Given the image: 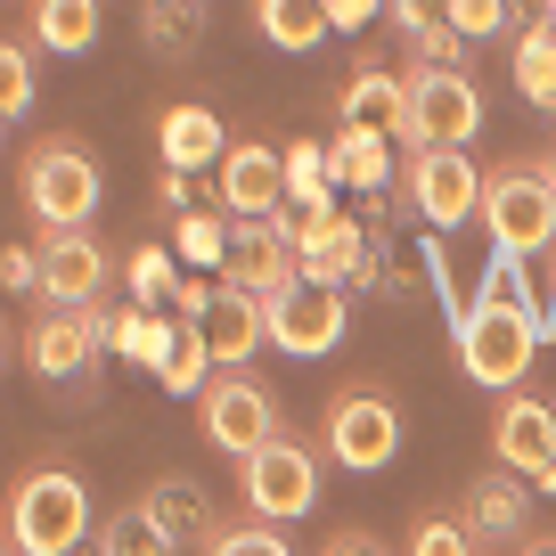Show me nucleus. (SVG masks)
Returning a JSON list of instances; mask_svg holds the SVG:
<instances>
[{
	"instance_id": "1",
	"label": "nucleus",
	"mask_w": 556,
	"mask_h": 556,
	"mask_svg": "<svg viewBox=\"0 0 556 556\" xmlns=\"http://www.w3.org/2000/svg\"><path fill=\"white\" fill-rule=\"evenodd\" d=\"M540 319H532V303L507 287V270H491L483 287H475V303L458 312V368H467L475 384H491V393H516L523 377H532V361H540Z\"/></svg>"
},
{
	"instance_id": "2",
	"label": "nucleus",
	"mask_w": 556,
	"mask_h": 556,
	"mask_svg": "<svg viewBox=\"0 0 556 556\" xmlns=\"http://www.w3.org/2000/svg\"><path fill=\"white\" fill-rule=\"evenodd\" d=\"M90 540V483L66 467H34L9 491V556H74Z\"/></svg>"
},
{
	"instance_id": "3",
	"label": "nucleus",
	"mask_w": 556,
	"mask_h": 556,
	"mask_svg": "<svg viewBox=\"0 0 556 556\" xmlns=\"http://www.w3.org/2000/svg\"><path fill=\"white\" fill-rule=\"evenodd\" d=\"M483 229L500 254H556V180L548 164H500V173L483 180Z\"/></svg>"
},
{
	"instance_id": "4",
	"label": "nucleus",
	"mask_w": 556,
	"mask_h": 556,
	"mask_svg": "<svg viewBox=\"0 0 556 556\" xmlns=\"http://www.w3.org/2000/svg\"><path fill=\"white\" fill-rule=\"evenodd\" d=\"M319 451H328L344 475H384L401 458V409H393V393H377V384H344V393L328 401Z\"/></svg>"
},
{
	"instance_id": "5",
	"label": "nucleus",
	"mask_w": 556,
	"mask_h": 556,
	"mask_svg": "<svg viewBox=\"0 0 556 556\" xmlns=\"http://www.w3.org/2000/svg\"><path fill=\"white\" fill-rule=\"evenodd\" d=\"M99 189H106L99 164H90L74 139H50V148L25 156V213H34L41 229H90Z\"/></svg>"
},
{
	"instance_id": "6",
	"label": "nucleus",
	"mask_w": 556,
	"mask_h": 556,
	"mask_svg": "<svg viewBox=\"0 0 556 556\" xmlns=\"http://www.w3.org/2000/svg\"><path fill=\"white\" fill-rule=\"evenodd\" d=\"M197 426H205V442H213V451H229V458H254V451H270V442L287 434L278 401L262 393L245 368H222V377L197 393Z\"/></svg>"
},
{
	"instance_id": "7",
	"label": "nucleus",
	"mask_w": 556,
	"mask_h": 556,
	"mask_svg": "<svg viewBox=\"0 0 556 556\" xmlns=\"http://www.w3.org/2000/svg\"><path fill=\"white\" fill-rule=\"evenodd\" d=\"M238 491H245V507H254L262 523H295V516H312L319 507V451L312 442H295V434H278L270 451H254V458H238Z\"/></svg>"
},
{
	"instance_id": "8",
	"label": "nucleus",
	"mask_w": 556,
	"mask_h": 556,
	"mask_svg": "<svg viewBox=\"0 0 556 556\" xmlns=\"http://www.w3.org/2000/svg\"><path fill=\"white\" fill-rule=\"evenodd\" d=\"M483 131V90L467 66H417L409 74V148H467Z\"/></svg>"
},
{
	"instance_id": "9",
	"label": "nucleus",
	"mask_w": 556,
	"mask_h": 556,
	"mask_svg": "<svg viewBox=\"0 0 556 556\" xmlns=\"http://www.w3.org/2000/svg\"><path fill=\"white\" fill-rule=\"evenodd\" d=\"M262 312H270V344H278V352H295V361H319V352H336V344H344L352 303H344V287L295 278V287H287V295H270Z\"/></svg>"
},
{
	"instance_id": "10",
	"label": "nucleus",
	"mask_w": 556,
	"mask_h": 556,
	"mask_svg": "<svg viewBox=\"0 0 556 556\" xmlns=\"http://www.w3.org/2000/svg\"><path fill=\"white\" fill-rule=\"evenodd\" d=\"M483 180L491 173H475L467 148H409V205L434 229L475 222V213H483Z\"/></svg>"
},
{
	"instance_id": "11",
	"label": "nucleus",
	"mask_w": 556,
	"mask_h": 556,
	"mask_svg": "<svg viewBox=\"0 0 556 556\" xmlns=\"http://www.w3.org/2000/svg\"><path fill=\"white\" fill-rule=\"evenodd\" d=\"M491 451H500L507 475L556 491V409H548V401H532V393H507L500 417H491Z\"/></svg>"
},
{
	"instance_id": "12",
	"label": "nucleus",
	"mask_w": 556,
	"mask_h": 556,
	"mask_svg": "<svg viewBox=\"0 0 556 556\" xmlns=\"http://www.w3.org/2000/svg\"><path fill=\"white\" fill-rule=\"evenodd\" d=\"M222 278L229 287H245V295H287L303 278V254H295V238L278 222H229V262H222Z\"/></svg>"
},
{
	"instance_id": "13",
	"label": "nucleus",
	"mask_w": 556,
	"mask_h": 556,
	"mask_svg": "<svg viewBox=\"0 0 556 556\" xmlns=\"http://www.w3.org/2000/svg\"><path fill=\"white\" fill-rule=\"evenodd\" d=\"M106 278H115V262H106V245L90 238V229H50V238H41V295H50L58 312L99 303Z\"/></svg>"
},
{
	"instance_id": "14",
	"label": "nucleus",
	"mask_w": 556,
	"mask_h": 556,
	"mask_svg": "<svg viewBox=\"0 0 556 556\" xmlns=\"http://www.w3.org/2000/svg\"><path fill=\"white\" fill-rule=\"evenodd\" d=\"M213 189H222L229 222H278L287 213V148H229Z\"/></svg>"
},
{
	"instance_id": "15",
	"label": "nucleus",
	"mask_w": 556,
	"mask_h": 556,
	"mask_svg": "<svg viewBox=\"0 0 556 556\" xmlns=\"http://www.w3.org/2000/svg\"><path fill=\"white\" fill-rule=\"evenodd\" d=\"M189 328L213 344L222 368H245L262 344H270V312H262V295H245V287H229V278H222V295H213V312L189 319Z\"/></svg>"
},
{
	"instance_id": "16",
	"label": "nucleus",
	"mask_w": 556,
	"mask_h": 556,
	"mask_svg": "<svg viewBox=\"0 0 556 556\" xmlns=\"http://www.w3.org/2000/svg\"><path fill=\"white\" fill-rule=\"evenodd\" d=\"M99 336H90V319L83 312H50L34 336H25V368L34 377H50V384H74V377H90L99 368Z\"/></svg>"
},
{
	"instance_id": "17",
	"label": "nucleus",
	"mask_w": 556,
	"mask_h": 556,
	"mask_svg": "<svg viewBox=\"0 0 556 556\" xmlns=\"http://www.w3.org/2000/svg\"><path fill=\"white\" fill-rule=\"evenodd\" d=\"M156 148H164V164H173V173H197V164L229 156V148H222V123H213V106H197V99L164 106V123H156Z\"/></svg>"
},
{
	"instance_id": "18",
	"label": "nucleus",
	"mask_w": 556,
	"mask_h": 556,
	"mask_svg": "<svg viewBox=\"0 0 556 556\" xmlns=\"http://www.w3.org/2000/svg\"><path fill=\"white\" fill-rule=\"evenodd\" d=\"M344 123H361V131H384V139H409V83H393V74H352L344 83Z\"/></svg>"
},
{
	"instance_id": "19",
	"label": "nucleus",
	"mask_w": 556,
	"mask_h": 556,
	"mask_svg": "<svg viewBox=\"0 0 556 556\" xmlns=\"http://www.w3.org/2000/svg\"><path fill=\"white\" fill-rule=\"evenodd\" d=\"M254 25H262V41H278V50H287V58L319 50V41L336 34L328 0H254Z\"/></svg>"
},
{
	"instance_id": "20",
	"label": "nucleus",
	"mask_w": 556,
	"mask_h": 556,
	"mask_svg": "<svg viewBox=\"0 0 556 556\" xmlns=\"http://www.w3.org/2000/svg\"><path fill=\"white\" fill-rule=\"evenodd\" d=\"M458 516H467L475 540H516L523 532V475H475Z\"/></svg>"
},
{
	"instance_id": "21",
	"label": "nucleus",
	"mask_w": 556,
	"mask_h": 556,
	"mask_svg": "<svg viewBox=\"0 0 556 556\" xmlns=\"http://www.w3.org/2000/svg\"><path fill=\"white\" fill-rule=\"evenodd\" d=\"M328 180H344V189H384V180H393V139L344 123V139L328 148Z\"/></svg>"
},
{
	"instance_id": "22",
	"label": "nucleus",
	"mask_w": 556,
	"mask_h": 556,
	"mask_svg": "<svg viewBox=\"0 0 556 556\" xmlns=\"http://www.w3.org/2000/svg\"><path fill=\"white\" fill-rule=\"evenodd\" d=\"M34 41L58 58H83L99 41V0H34Z\"/></svg>"
},
{
	"instance_id": "23",
	"label": "nucleus",
	"mask_w": 556,
	"mask_h": 556,
	"mask_svg": "<svg viewBox=\"0 0 556 556\" xmlns=\"http://www.w3.org/2000/svg\"><path fill=\"white\" fill-rule=\"evenodd\" d=\"M516 90L540 115H556V25H523L516 34Z\"/></svg>"
},
{
	"instance_id": "24",
	"label": "nucleus",
	"mask_w": 556,
	"mask_h": 556,
	"mask_svg": "<svg viewBox=\"0 0 556 556\" xmlns=\"http://www.w3.org/2000/svg\"><path fill=\"white\" fill-rule=\"evenodd\" d=\"M123 287H131L139 312L173 303V287H180V254H173V245H131V254H123Z\"/></svg>"
},
{
	"instance_id": "25",
	"label": "nucleus",
	"mask_w": 556,
	"mask_h": 556,
	"mask_svg": "<svg viewBox=\"0 0 556 556\" xmlns=\"http://www.w3.org/2000/svg\"><path fill=\"white\" fill-rule=\"evenodd\" d=\"M115 352H123L131 368H156V377H164V361L180 352V328H173V319H156V312H123Z\"/></svg>"
},
{
	"instance_id": "26",
	"label": "nucleus",
	"mask_w": 556,
	"mask_h": 556,
	"mask_svg": "<svg viewBox=\"0 0 556 556\" xmlns=\"http://www.w3.org/2000/svg\"><path fill=\"white\" fill-rule=\"evenodd\" d=\"M173 548H180V540L148 516V500L123 507V516H106V532H99V556H173Z\"/></svg>"
},
{
	"instance_id": "27",
	"label": "nucleus",
	"mask_w": 556,
	"mask_h": 556,
	"mask_svg": "<svg viewBox=\"0 0 556 556\" xmlns=\"http://www.w3.org/2000/svg\"><path fill=\"white\" fill-rule=\"evenodd\" d=\"M139 41H148V58H189L197 50V0H148Z\"/></svg>"
},
{
	"instance_id": "28",
	"label": "nucleus",
	"mask_w": 556,
	"mask_h": 556,
	"mask_svg": "<svg viewBox=\"0 0 556 556\" xmlns=\"http://www.w3.org/2000/svg\"><path fill=\"white\" fill-rule=\"evenodd\" d=\"M148 516H156L173 540H205L213 532V507L197 500V483H156L148 491Z\"/></svg>"
},
{
	"instance_id": "29",
	"label": "nucleus",
	"mask_w": 556,
	"mask_h": 556,
	"mask_svg": "<svg viewBox=\"0 0 556 556\" xmlns=\"http://www.w3.org/2000/svg\"><path fill=\"white\" fill-rule=\"evenodd\" d=\"M173 254L189 262V270H213V262H229V213H180Z\"/></svg>"
},
{
	"instance_id": "30",
	"label": "nucleus",
	"mask_w": 556,
	"mask_h": 556,
	"mask_svg": "<svg viewBox=\"0 0 556 556\" xmlns=\"http://www.w3.org/2000/svg\"><path fill=\"white\" fill-rule=\"evenodd\" d=\"M205 556H295L287 540H278V523H213L205 532Z\"/></svg>"
},
{
	"instance_id": "31",
	"label": "nucleus",
	"mask_w": 556,
	"mask_h": 556,
	"mask_svg": "<svg viewBox=\"0 0 556 556\" xmlns=\"http://www.w3.org/2000/svg\"><path fill=\"white\" fill-rule=\"evenodd\" d=\"M319 197H336L328 189V156H319V148H287V205H319Z\"/></svg>"
},
{
	"instance_id": "32",
	"label": "nucleus",
	"mask_w": 556,
	"mask_h": 556,
	"mask_svg": "<svg viewBox=\"0 0 556 556\" xmlns=\"http://www.w3.org/2000/svg\"><path fill=\"white\" fill-rule=\"evenodd\" d=\"M25 106H34V58H25L17 41H9V50H0V123L17 131V115H25Z\"/></svg>"
},
{
	"instance_id": "33",
	"label": "nucleus",
	"mask_w": 556,
	"mask_h": 556,
	"mask_svg": "<svg viewBox=\"0 0 556 556\" xmlns=\"http://www.w3.org/2000/svg\"><path fill=\"white\" fill-rule=\"evenodd\" d=\"M409 556H475L467 516H426V523L409 532Z\"/></svg>"
},
{
	"instance_id": "34",
	"label": "nucleus",
	"mask_w": 556,
	"mask_h": 556,
	"mask_svg": "<svg viewBox=\"0 0 556 556\" xmlns=\"http://www.w3.org/2000/svg\"><path fill=\"white\" fill-rule=\"evenodd\" d=\"M507 17H516L507 0H451V25H458L467 41H491V34H500Z\"/></svg>"
},
{
	"instance_id": "35",
	"label": "nucleus",
	"mask_w": 556,
	"mask_h": 556,
	"mask_svg": "<svg viewBox=\"0 0 556 556\" xmlns=\"http://www.w3.org/2000/svg\"><path fill=\"white\" fill-rule=\"evenodd\" d=\"M409 50H417V66H458V50H467V34H458V25L442 17V25H426V34H409Z\"/></svg>"
},
{
	"instance_id": "36",
	"label": "nucleus",
	"mask_w": 556,
	"mask_h": 556,
	"mask_svg": "<svg viewBox=\"0 0 556 556\" xmlns=\"http://www.w3.org/2000/svg\"><path fill=\"white\" fill-rule=\"evenodd\" d=\"M0 287L9 295H41V245H9L0 254Z\"/></svg>"
},
{
	"instance_id": "37",
	"label": "nucleus",
	"mask_w": 556,
	"mask_h": 556,
	"mask_svg": "<svg viewBox=\"0 0 556 556\" xmlns=\"http://www.w3.org/2000/svg\"><path fill=\"white\" fill-rule=\"evenodd\" d=\"M384 9H393V25H401V34H426V25H442V17H451V0H384Z\"/></svg>"
},
{
	"instance_id": "38",
	"label": "nucleus",
	"mask_w": 556,
	"mask_h": 556,
	"mask_svg": "<svg viewBox=\"0 0 556 556\" xmlns=\"http://www.w3.org/2000/svg\"><path fill=\"white\" fill-rule=\"evenodd\" d=\"M213 295H222L213 278H180V287H173V312H180V319H205V312H213Z\"/></svg>"
},
{
	"instance_id": "39",
	"label": "nucleus",
	"mask_w": 556,
	"mask_h": 556,
	"mask_svg": "<svg viewBox=\"0 0 556 556\" xmlns=\"http://www.w3.org/2000/svg\"><path fill=\"white\" fill-rule=\"evenodd\" d=\"M384 0H328V17H336V34H361L368 17H377Z\"/></svg>"
},
{
	"instance_id": "40",
	"label": "nucleus",
	"mask_w": 556,
	"mask_h": 556,
	"mask_svg": "<svg viewBox=\"0 0 556 556\" xmlns=\"http://www.w3.org/2000/svg\"><path fill=\"white\" fill-rule=\"evenodd\" d=\"M319 556H384V548H377V540H368V532H336V540H328V548H319Z\"/></svg>"
},
{
	"instance_id": "41",
	"label": "nucleus",
	"mask_w": 556,
	"mask_h": 556,
	"mask_svg": "<svg viewBox=\"0 0 556 556\" xmlns=\"http://www.w3.org/2000/svg\"><path fill=\"white\" fill-rule=\"evenodd\" d=\"M156 197H164V205H173V213H189V173H173V164H164V180H156Z\"/></svg>"
},
{
	"instance_id": "42",
	"label": "nucleus",
	"mask_w": 556,
	"mask_h": 556,
	"mask_svg": "<svg viewBox=\"0 0 556 556\" xmlns=\"http://www.w3.org/2000/svg\"><path fill=\"white\" fill-rule=\"evenodd\" d=\"M523 556H556V540H523Z\"/></svg>"
},
{
	"instance_id": "43",
	"label": "nucleus",
	"mask_w": 556,
	"mask_h": 556,
	"mask_svg": "<svg viewBox=\"0 0 556 556\" xmlns=\"http://www.w3.org/2000/svg\"><path fill=\"white\" fill-rule=\"evenodd\" d=\"M548 180H556V156H548Z\"/></svg>"
},
{
	"instance_id": "44",
	"label": "nucleus",
	"mask_w": 556,
	"mask_h": 556,
	"mask_svg": "<svg viewBox=\"0 0 556 556\" xmlns=\"http://www.w3.org/2000/svg\"><path fill=\"white\" fill-rule=\"evenodd\" d=\"M548 25H556V9H548Z\"/></svg>"
},
{
	"instance_id": "45",
	"label": "nucleus",
	"mask_w": 556,
	"mask_h": 556,
	"mask_svg": "<svg viewBox=\"0 0 556 556\" xmlns=\"http://www.w3.org/2000/svg\"><path fill=\"white\" fill-rule=\"evenodd\" d=\"M74 556H83V548H74Z\"/></svg>"
}]
</instances>
